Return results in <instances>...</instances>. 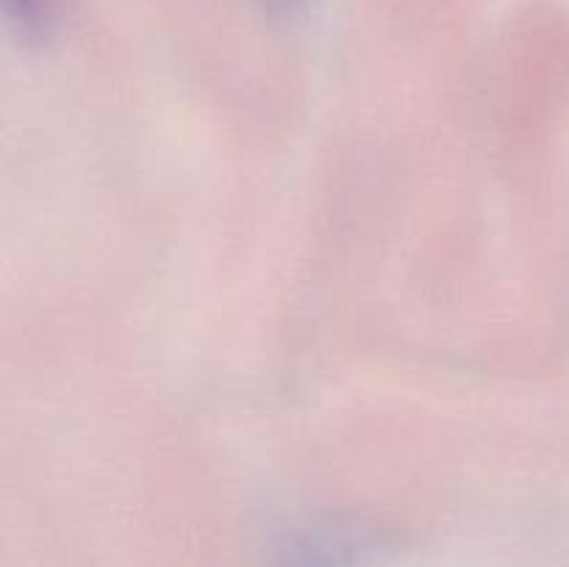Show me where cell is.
<instances>
[{
	"mask_svg": "<svg viewBox=\"0 0 569 567\" xmlns=\"http://www.w3.org/2000/svg\"><path fill=\"white\" fill-rule=\"evenodd\" d=\"M11 20L26 33H42L50 20V0H6Z\"/></svg>",
	"mask_w": 569,
	"mask_h": 567,
	"instance_id": "cell-1",
	"label": "cell"
}]
</instances>
